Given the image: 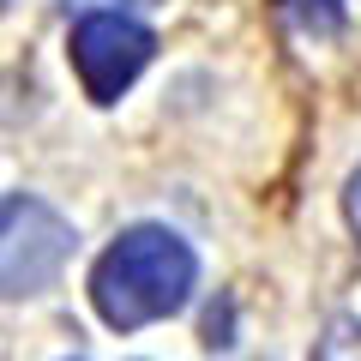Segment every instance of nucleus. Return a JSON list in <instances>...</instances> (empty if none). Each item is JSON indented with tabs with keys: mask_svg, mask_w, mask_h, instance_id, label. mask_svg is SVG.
<instances>
[{
	"mask_svg": "<svg viewBox=\"0 0 361 361\" xmlns=\"http://www.w3.org/2000/svg\"><path fill=\"white\" fill-rule=\"evenodd\" d=\"M313 361H361V319L337 313V319L325 325V337H319V349H313Z\"/></svg>",
	"mask_w": 361,
	"mask_h": 361,
	"instance_id": "obj_5",
	"label": "nucleus"
},
{
	"mask_svg": "<svg viewBox=\"0 0 361 361\" xmlns=\"http://www.w3.org/2000/svg\"><path fill=\"white\" fill-rule=\"evenodd\" d=\"M133 6H157V0H66V13H133Z\"/></svg>",
	"mask_w": 361,
	"mask_h": 361,
	"instance_id": "obj_6",
	"label": "nucleus"
},
{
	"mask_svg": "<svg viewBox=\"0 0 361 361\" xmlns=\"http://www.w3.org/2000/svg\"><path fill=\"white\" fill-rule=\"evenodd\" d=\"M277 6H283V18H289V30H295V37H337V30H343V0H277Z\"/></svg>",
	"mask_w": 361,
	"mask_h": 361,
	"instance_id": "obj_4",
	"label": "nucleus"
},
{
	"mask_svg": "<svg viewBox=\"0 0 361 361\" xmlns=\"http://www.w3.org/2000/svg\"><path fill=\"white\" fill-rule=\"evenodd\" d=\"M0 6H6V0H0Z\"/></svg>",
	"mask_w": 361,
	"mask_h": 361,
	"instance_id": "obj_8",
	"label": "nucleus"
},
{
	"mask_svg": "<svg viewBox=\"0 0 361 361\" xmlns=\"http://www.w3.org/2000/svg\"><path fill=\"white\" fill-rule=\"evenodd\" d=\"M73 223L42 199H6L0 205V301L42 295L73 259Z\"/></svg>",
	"mask_w": 361,
	"mask_h": 361,
	"instance_id": "obj_2",
	"label": "nucleus"
},
{
	"mask_svg": "<svg viewBox=\"0 0 361 361\" xmlns=\"http://www.w3.org/2000/svg\"><path fill=\"white\" fill-rule=\"evenodd\" d=\"M343 211H349V229L361 235V169L349 175V187H343Z\"/></svg>",
	"mask_w": 361,
	"mask_h": 361,
	"instance_id": "obj_7",
	"label": "nucleus"
},
{
	"mask_svg": "<svg viewBox=\"0 0 361 361\" xmlns=\"http://www.w3.org/2000/svg\"><path fill=\"white\" fill-rule=\"evenodd\" d=\"M157 37L133 13H78L73 25V66L90 103H115L121 90L151 66Z\"/></svg>",
	"mask_w": 361,
	"mask_h": 361,
	"instance_id": "obj_3",
	"label": "nucleus"
},
{
	"mask_svg": "<svg viewBox=\"0 0 361 361\" xmlns=\"http://www.w3.org/2000/svg\"><path fill=\"white\" fill-rule=\"evenodd\" d=\"M193 289H199V253L163 223L127 229L90 265V301H97L103 325H115V331L175 319L193 301Z\"/></svg>",
	"mask_w": 361,
	"mask_h": 361,
	"instance_id": "obj_1",
	"label": "nucleus"
}]
</instances>
